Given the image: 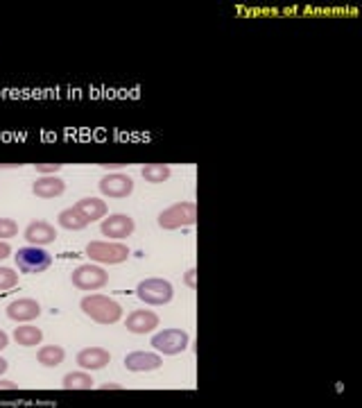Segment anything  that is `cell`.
<instances>
[{
    "mask_svg": "<svg viewBox=\"0 0 362 408\" xmlns=\"http://www.w3.org/2000/svg\"><path fill=\"white\" fill-rule=\"evenodd\" d=\"M141 175H143V179L149 182V184H164V182L170 179L172 168H170L168 164H145V166L141 168Z\"/></svg>",
    "mask_w": 362,
    "mask_h": 408,
    "instance_id": "21",
    "label": "cell"
},
{
    "mask_svg": "<svg viewBox=\"0 0 362 408\" xmlns=\"http://www.w3.org/2000/svg\"><path fill=\"white\" fill-rule=\"evenodd\" d=\"M18 234V225L11 218H0V241H9Z\"/></svg>",
    "mask_w": 362,
    "mask_h": 408,
    "instance_id": "23",
    "label": "cell"
},
{
    "mask_svg": "<svg viewBox=\"0 0 362 408\" xmlns=\"http://www.w3.org/2000/svg\"><path fill=\"white\" fill-rule=\"evenodd\" d=\"M7 367H9V363L5 361L3 356H0V375H5V372H7Z\"/></svg>",
    "mask_w": 362,
    "mask_h": 408,
    "instance_id": "30",
    "label": "cell"
},
{
    "mask_svg": "<svg viewBox=\"0 0 362 408\" xmlns=\"http://www.w3.org/2000/svg\"><path fill=\"white\" fill-rule=\"evenodd\" d=\"M64 191H66V182L59 179L57 175H43L41 179H36L32 187V193L36 197H43V200H53V197L64 195Z\"/></svg>",
    "mask_w": 362,
    "mask_h": 408,
    "instance_id": "14",
    "label": "cell"
},
{
    "mask_svg": "<svg viewBox=\"0 0 362 408\" xmlns=\"http://www.w3.org/2000/svg\"><path fill=\"white\" fill-rule=\"evenodd\" d=\"M11 388H16V383H14V381L0 379V390H11Z\"/></svg>",
    "mask_w": 362,
    "mask_h": 408,
    "instance_id": "27",
    "label": "cell"
},
{
    "mask_svg": "<svg viewBox=\"0 0 362 408\" xmlns=\"http://www.w3.org/2000/svg\"><path fill=\"white\" fill-rule=\"evenodd\" d=\"M14 286H18V272L14 268L0 266V291H9Z\"/></svg>",
    "mask_w": 362,
    "mask_h": 408,
    "instance_id": "22",
    "label": "cell"
},
{
    "mask_svg": "<svg viewBox=\"0 0 362 408\" xmlns=\"http://www.w3.org/2000/svg\"><path fill=\"white\" fill-rule=\"evenodd\" d=\"M64 358H66V352L64 347H59V345H46V347L36 352V361L43 367H57L64 363Z\"/></svg>",
    "mask_w": 362,
    "mask_h": 408,
    "instance_id": "19",
    "label": "cell"
},
{
    "mask_svg": "<svg viewBox=\"0 0 362 408\" xmlns=\"http://www.w3.org/2000/svg\"><path fill=\"white\" fill-rule=\"evenodd\" d=\"M5 313L9 320H14V323L23 325V323H32V320H36L41 315V304L32 300V298H23V300H16L7 304Z\"/></svg>",
    "mask_w": 362,
    "mask_h": 408,
    "instance_id": "10",
    "label": "cell"
},
{
    "mask_svg": "<svg viewBox=\"0 0 362 408\" xmlns=\"http://www.w3.org/2000/svg\"><path fill=\"white\" fill-rule=\"evenodd\" d=\"M195 275H197V270H195V268H191L188 272H186L183 281H186V286H188V288H195V286H197V279H195Z\"/></svg>",
    "mask_w": 362,
    "mask_h": 408,
    "instance_id": "25",
    "label": "cell"
},
{
    "mask_svg": "<svg viewBox=\"0 0 362 408\" xmlns=\"http://www.w3.org/2000/svg\"><path fill=\"white\" fill-rule=\"evenodd\" d=\"M14 261L23 275H39V272H46L50 266H53V256L39 245H28V247H21L16 252Z\"/></svg>",
    "mask_w": 362,
    "mask_h": 408,
    "instance_id": "5",
    "label": "cell"
},
{
    "mask_svg": "<svg viewBox=\"0 0 362 408\" xmlns=\"http://www.w3.org/2000/svg\"><path fill=\"white\" fill-rule=\"evenodd\" d=\"M57 222L64 229H68V231H82V229L89 227V220H86L75 206L73 209H64V211L59 214Z\"/></svg>",
    "mask_w": 362,
    "mask_h": 408,
    "instance_id": "18",
    "label": "cell"
},
{
    "mask_svg": "<svg viewBox=\"0 0 362 408\" xmlns=\"http://www.w3.org/2000/svg\"><path fill=\"white\" fill-rule=\"evenodd\" d=\"M61 168H64L61 164H34V170L41 172V175H57Z\"/></svg>",
    "mask_w": 362,
    "mask_h": 408,
    "instance_id": "24",
    "label": "cell"
},
{
    "mask_svg": "<svg viewBox=\"0 0 362 408\" xmlns=\"http://www.w3.org/2000/svg\"><path fill=\"white\" fill-rule=\"evenodd\" d=\"M102 390H120L122 386H118V383H105V386H100Z\"/></svg>",
    "mask_w": 362,
    "mask_h": 408,
    "instance_id": "29",
    "label": "cell"
},
{
    "mask_svg": "<svg viewBox=\"0 0 362 408\" xmlns=\"http://www.w3.org/2000/svg\"><path fill=\"white\" fill-rule=\"evenodd\" d=\"M129 247L120 241H91L86 245V256L97 266H120L129 258Z\"/></svg>",
    "mask_w": 362,
    "mask_h": 408,
    "instance_id": "2",
    "label": "cell"
},
{
    "mask_svg": "<svg viewBox=\"0 0 362 408\" xmlns=\"http://www.w3.org/2000/svg\"><path fill=\"white\" fill-rule=\"evenodd\" d=\"M100 193L105 197H129L134 193V179L129 175H124V172H109L102 179H100Z\"/></svg>",
    "mask_w": 362,
    "mask_h": 408,
    "instance_id": "9",
    "label": "cell"
},
{
    "mask_svg": "<svg viewBox=\"0 0 362 408\" xmlns=\"http://www.w3.org/2000/svg\"><path fill=\"white\" fill-rule=\"evenodd\" d=\"M136 298L145 304L164 306V304L172 302L174 288H172V283L164 277H149V279H143L139 286H136Z\"/></svg>",
    "mask_w": 362,
    "mask_h": 408,
    "instance_id": "4",
    "label": "cell"
},
{
    "mask_svg": "<svg viewBox=\"0 0 362 408\" xmlns=\"http://www.w3.org/2000/svg\"><path fill=\"white\" fill-rule=\"evenodd\" d=\"M111 361V354L102 347H86L78 354V365L84 370H102Z\"/></svg>",
    "mask_w": 362,
    "mask_h": 408,
    "instance_id": "15",
    "label": "cell"
},
{
    "mask_svg": "<svg viewBox=\"0 0 362 408\" xmlns=\"http://www.w3.org/2000/svg\"><path fill=\"white\" fill-rule=\"evenodd\" d=\"M11 254V245L7 243V241H0V261H3V258H7Z\"/></svg>",
    "mask_w": 362,
    "mask_h": 408,
    "instance_id": "26",
    "label": "cell"
},
{
    "mask_svg": "<svg viewBox=\"0 0 362 408\" xmlns=\"http://www.w3.org/2000/svg\"><path fill=\"white\" fill-rule=\"evenodd\" d=\"M70 281H73L75 288L89 291V293H91V291H100V288L107 286V283H109V272H107L102 266L84 263V266H80V268L73 270Z\"/></svg>",
    "mask_w": 362,
    "mask_h": 408,
    "instance_id": "6",
    "label": "cell"
},
{
    "mask_svg": "<svg viewBox=\"0 0 362 408\" xmlns=\"http://www.w3.org/2000/svg\"><path fill=\"white\" fill-rule=\"evenodd\" d=\"M136 229V222L132 216H124V214H111L107 218H102L100 222V231L105 234L109 241H124L129 239Z\"/></svg>",
    "mask_w": 362,
    "mask_h": 408,
    "instance_id": "8",
    "label": "cell"
},
{
    "mask_svg": "<svg viewBox=\"0 0 362 408\" xmlns=\"http://www.w3.org/2000/svg\"><path fill=\"white\" fill-rule=\"evenodd\" d=\"M124 327H127V331H132V333H149L159 327V315L147 311V308H136V311H132L127 315Z\"/></svg>",
    "mask_w": 362,
    "mask_h": 408,
    "instance_id": "13",
    "label": "cell"
},
{
    "mask_svg": "<svg viewBox=\"0 0 362 408\" xmlns=\"http://www.w3.org/2000/svg\"><path fill=\"white\" fill-rule=\"evenodd\" d=\"M159 227L161 229H181V227H193L197 222V204L195 202H177L168 206L166 211H161L159 218Z\"/></svg>",
    "mask_w": 362,
    "mask_h": 408,
    "instance_id": "3",
    "label": "cell"
},
{
    "mask_svg": "<svg viewBox=\"0 0 362 408\" xmlns=\"http://www.w3.org/2000/svg\"><path fill=\"white\" fill-rule=\"evenodd\" d=\"M61 386L66 390H91L95 383L93 377L89 375V370H78V372H68L61 381Z\"/></svg>",
    "mask_w": 362,
    "mask_h": 408,
    "instance_id": "20",
    "label": "cell"
},
{
    "mask_svg": "<svg viewBox=\"0 0 362 408\" xmlns=\"http://www.w3.org/2000/svg\"><path fill=\"white\" fill-rule=\"evenodd\" d=\"M0 168H18V166L16 164H11V166L9 164H0Z\"/></svg>",
    "mask_w": 362,
    "mask_h": 408,
    "instance_id": "31",
    "label": "cell"
},
{
    "mask_svg": "<svg viewBox=\"0 0 362 408\" xmlns=\"http://www.w3.org/2000/svg\"><path fill=\"white\" fill-rule=\"evenodd\" d=\"M14 340H16V345H21V347H36V345H41V340H43V331L39 327L23 323L14 331Z\"/></svg>",
    "mask_w": 362,
    "mask_h": 408,
    "instance_id": "17",
    "label": "cell"
},
{
    "mask_svg": "<svg viewBox=\"0 0 362 408\" xmlns=\"http://www.w3.org/2000/svg\"><path fill=\"white\" fill-rule=\"evenodd\" d=\"M7 342H9V336H7V333H5L3 329H0V350H5V347H7Z\"/></svg>",
    "mask_w": 362,
    "mask_h": 408,
    "instance_id": "28",
    "label": "cell"
},
{
    "mask_svg": "<svg viewBox=\"0 0 362 408\" xmlns=\"http://www.w3.org/2000/svg\"><path fill=\"white\" fill-rule=\"evenodd\" d=\"M191 336L183 329H164L152 336V347L164 356H177L188 350Z\"/></svg>",
    "mask_w": 362,
    "mask_h": 408,
    "instance_id": "7",
    "label": "cell"
},
{
    "mask_svg": "<svg viewBox=\"0 0 362 408\" xmlns=\"http://www.w3.org/2000/svg\"><path fill=\"white\" fill-rule=\"evenodd\" d=\"M80 308L97 325H116L122 318V306L107 295H84Z\"/></svg>",
    "mask_w": 362,
    "mask_h": 408,
    "instance_id": "1",
    "label": "cell"
},
{
    "mask_svg": "<svg viewBox=\"0 0 362 408\" xmlns=\"http://www.w3.org/2000/svg\"><path fill=\"white\" fill-rule=\"evenodd\" d=\"M25 241L30 245H50L57 241V229L46 220H32L28 227H25Z\"/></svg>",
    "mask_w": 362,
    "mask_h": 408,
    "instance_id": "12",
    "label": "cell"
},
{
    "mask_svg": "<svg viewBox=\"0 0 362 408\" xmlns=\"http://www.w3.org/2000/svg\"><path fill=\"white\" fill-rule=\"evenodd\" d=\"M75 209L89 222H97L107 218L109 214V206L105 204V200H100V197H82V200L75 204Z\"/></svg>",
    "mask_w": 362,
    "mask_h": 408,
    "instance_id": "16",
    "label": "cell"
},
{
    "mask_svg": "<svg viewBox=\"0 0 362 408\" xmlns=\"http://www.w3.org/2000/svg\"><path fill=\"white\" fill-rule=\"evenodd\" d=\"M164 358H161L156 352H132L124 356V367L129 372H152V370H159Z\"/></svg>",
    "mask_w": 362,
    "mask_h": 408,
    "instance_id": "11",
    "label": "cell"
}]
</instances>
